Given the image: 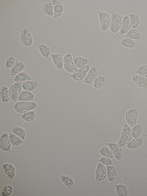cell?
I'll return each instance as SVG.
<instances>
[{
    "label": "cell",
    "mask_w": 147,
    "mask_h": 196,
    "mask_svg": "<svg viewBox=\"0 0 147 196\" xmlns=\"http://www.w3.org/2000/svg\"><path fill=\"white\" fill-rule=\"evenodd\" d=\"M37 106L36 103L34 102L20 101L13 105L14 109L20 113H24L31 111L35 109Z\"/></svg>",
    "instance_id": "cell-1"
},
{
    "label": "cell",
    "mask_w": 147,
    "mask_h": 196,
    "mask_svg": "<svg viewBox=\"0 0 147 196\" xmlns=\"http://www.w3.org/2000/svg\"><path fill=\"white\" fill-rule=\"evenodd\" d=\"M131 130L130 128L126 124L123 129L120 138L118 142V145L122 147L126 145L132 139Z\"/></svg>",
    "instance_id": "cell-2"
},
{
    "label": "cell",
    "mask_w": 147,
    "mask_h": 196,
    "mask_svg": "<svg viewBox=\"0 0 147 196\" xmlns=\"http://www.w3.org/2000/svg\"><path fill=\"white\" fill-rule=\"evenodd\" d=\"M122 19L118 14L113 12L112 13L110 23V29L111 32L115 33L120 29L122 24Z\"/></svg>",
    "instance_id": "cell-3"
},
{
    "label": "cell",
    "mask_w": 147,
    "mask_h": 196,
    "mask_svg": "<svg viewBox=\"0 0 147 196\" xmlns=\"http://www.w3.org/2000/svg\"><path fill=\"white\" fill-rule=\"evenodd\" d=\"M63 66L65 70L70 73H74L77 70L72 59V56L70 53H67L63 59Z\"/></svg>",
    "instance_id": "cell-4"
},
{
    "label": "cell",
    "mask_w": 147,
    "mask_h": 196,
    "mask_svg": "<svg viewBox=\"0 0 147 196\" xmlns=\"http://www.w3.org/2000/svg\"><path fill=\"white\" fill-rule=\"evenodd\" d=\"M101 30L105 31L107 30L110 24L111 18L107 13L99 11L98 12Z\"/></svg>",
    "instance_id": "cell-5"
},
{
    "label": "cell",
    "mask_w": 147,
    "mask_h": 196,
    "mask_svg": "<svg viewBox=\"0 0 147 196\" xmlns=\"http://www.w3.org/2000/svg\"><path fill=\"white\" fill-rule=\"evenodd\" d=\"M138 116V109L134 108L129 110L127 112L125 119L127 123L132 127L136 125Z\"/></svg>",
    "instance_id": "cell-6"
},
{
    "label": "cell",
    "mask_w": 147,
    "mask_h": 196,
    "mask_svg": "<svg viewBox=\"0 0 147 196\" xmlns=\"http://www.w3.org/2000/svg\"><path fill=\"white\" fill-rule=\"evenodd\" d=\"M89 70V67L85 66L77 70L70 76L74 79L76 80H80L84 79L88 73Z\"/></svg>",
    "instance_id": "cell-7"
},
{
    "label": "cell",
    "mask_w": 147,
    "mask_h": 196,
    "mask_svg": "<svg viewBox=\"0 0 147 196\" xmlns=\"http://www.w3.org/2000/svg\"><path fill=\"white\" fill-rule=\"evenodd\" d=\"M107 171L104 165L101 163L97 165L95 171V176L97 182L101 181L104 180L107 177Z\"/></svg>",
    "instance_id": "cell-8"
},
{
    "label": "cell",
    "mask_w": 147,
    "mask_h": 196,
    "mask_svg": "<svg viewBox=\"0 0 147 196\" xmlns=\"http://www.w3.org/2000/svg\"><path fill=\"white\" fill-rule=\"evenodd\" d=\"M9 136L6 132L3 133L1 136L0 147L3 150L6 151H11V145Z\"/></svg>",
    "instance_id": "cell-9"
},
{
    "label": "cell",
    "mask_w": 147,
    "mask_h": 196,
    "mask_svg": "<svg viewBox=\"0 0 147 196\" xmlns=\"http://www.w3.org/2000/svg\"><path fill=\"white\" fill-rule=\"evenodd\" d=\"M22 84L20 82H17L13 84L10 87V93L11 98L15 101L18 99L20 93Z\"/></svg>",
    "instance_id": "cell-10"
},
{
    "label": "cell",
    "mask_w": 147,
    "mask_h": 196,
    "mask_svg": "<svg viewBox=\"0 0 147 196\" xmlns=\"http://www.w3.org/2000/svg\"><path fill=\"white\" fill-rule=\"evenodd\" d=\"M21 39L22 43L26 46L31 47L33 43V39L28 30H23L21 33Z\"/></svg>",
    "instance_id": "cell-11"
},
{
    "label": "cell",
    "mask_w": 147,
    "mask_h": 196,
    "mask_svg": "<svg viewBox=\"0 0 147 196\" xmlns=\"http://www.w3.org/2000/svg\"><path fill=\"white\" fill-rule=\"evenodd\" d=\"M107 145L115 158L117 160H119L122 156V150L121 147L118 144L114 143H108Z\"/></svg>",
    "instance_id": "cell-12"
},
{
    "label": "cell",
    "mask_w": 147,
    "mask_h": 196,
    "mask_svg": "<svg viewBox=\"0 0 147 196\" xmlns=\"http://www.w3.org/2000/svg\"><path fill=\"white\" fill-rule=\"evenodd\" d=\"M97 75L96 69L94 67H92L89 70L86 76L83 79V82L87 84L92 83L97 78Z\"/></svg>",
    "instance_id": "cell-13"
},
{
    "label": "cell",
    "mask_w": 147,
    "mask_h": 196,
    "mask_svg": "<svg viewBox=\"0 0 147 196\" xmlns=\"http://www.w3.org/2000/svg\"><path fill=\"white\" fill-rule=\"evenodd\" d=\"M53 7L54 17L56 18L61 16L63 13L64 8L62 3L58 1H52Z\"/></svg>",
    "instance_id": "cell-14"
},
{
    "label": "cell",
    "mask_w": 147,
    "mask_h": 196,
    "mask_svg": "<svg viewBox=\"0 0 147 196\" xmlns=\"http://www.w3.org/2000/svg\"><path fill=\"white\" fill-rule=\"evenodd\" d=\"M131 27V24L129 18L127 16H125L123 18L121 26L120 28V34L126 33L130 30Z\"/></svg>",
    "instance_id": "cell-15"
},
{
    "label": "cell",
    "mask_w": 147,
    "mask_h": 196,
    "mask_svg": "<svg viewBox=\"0 0 147 196\" xmlns=\"http://www.w3.org/2000/svg\"><path fill=\"white\" fill-rule=\"evenodd\" d=\"M2 166L9 178L12 179L16 175V170L15 167L10 163H7L3 165Z\"/></svg>",
    "instance_id": "cell-16"
},
{
    "label": "cell",
    "mask_w": 147,
    "mask_h": 196,
    "mask_svg": "<svg viewBox=\"0 0 147 196\" xmlns=\"http://www.w3.org/2000/svg\"><path fill=\"white\" fill-rule=\"evenodd\" d=\"M143 140L142 136L135 138L130 141L126 145L130 149H135L140 147L142 145Z\"/></svg>",
    "instance_id": "cell-17"
},
{
    "label": "cell",
    "mask_w": 147,
    "mask_h": 196,
    "mask_svg": "<svg viewBox=\"0 0 147 196\" xmlns=\"http://www.w3.org/2000/svg\"><path fill=\"white\" fill-rule=\"evenodd\" d=\"M133 81L142 87L147 88V79L145 77L140 75H136L132 77Z\"/></svg>",
    "instance_id": "cell-18"
},
{
    "label": "cell",
    "mask_w": 147,
    "mask_h": 196,
    "mask_svg": "<svg viewBox=\"0 0 147 196\" xmlns=\"http://www.w3.org/2000/svg\"><path fill=\"white\" fill-rule=\"evenodd\" d=\"M0 95L1 100L4 103L8 102L10 99V91L5 86H2L1 89Z\"/></svg>",
    "instance_id": "cell-19"
},
{
    "label": "cell",
    "mask_w": 147,
    "mask_h": 196,
    "mask_svg": "<svg viewBox=\"0 0 147 196\" xmlns=\"http://www.w3.org/2000/svg\"><path fill=\"white\" fill-rule=\"evenodd\" d=\"M34 95L31 92L24 91L20 94L18 100L23 101H28L32 100L34 98Z\"/></svg>",
    "instance_id": "cell-20"
},
{
    "label": "cell",
    "mask_w": 147,
    "mask_h": 196,
    "mask_svg": "<svg viewBox=\"0 0 147 196\" xmlns=\"http://www.w3.org/2000/svg\"><path fill=\"white\" fill-rule=\"evenodd\" d=\"M51 57L53 62L56 67L58 69H62L63 65V60L61 56L58 54L52 53Z\"/></svg>",
    "instance_id": "cell-21"
},
{
    "label": "cell",
    "mask_w": 147,
    "mask_h": 196,
    "mask_svg": "<svg viewBox=\"0 0 147 196\" xmlns=\"http://www.w3.org/2000/svg\"><path fill=\"white\" fill-rule=\"evenodd\" d=\"M107 175L108 180L113 182L117 174V171L115 168L112 166H107Z\"/></svg>",
    "instance_id": "cell-22"
},
{
    "label": "cell",
    "mask_w": 147,
    "mask_h": 196,
    "mask_svg": "<svg viewBox=\"0 0 147 196\" xmlns=\"http://www.w3.org/2000/svg\"><path fill=\"white\" fill-rule=\"evenodd\" d=\"M26 66L20 62L15 63L12 67L11 74L13 76L20 73L25 68Z\"/></svg>",
    "instance_id": "cell-23"
},
{
    "label": "cell",
    "mask_w": 147,
    "mask_h": 196,
    "mask_svg": "<svg viewBox=\"0 0 147 196\" xmlns=\"http://www.w3.org/2000/svg\"><path fill=\"white\" fill-rule=\"evenodd\" d=\"M129 16L132 28L134 29L136 28L140 22L139 17L138 15L133 14H129Z\"/></svg>",
    "instance_id": "cell-24"
},
{
    "label": "cell",
    "mask_w": 147,
    "mask_h": 196,
    "mask_svg": "<svg viewBox=\"0 0 147 196\" xmlns=\"http://www.w3.org/2000/svg\"><path fill=\"white\" fill-rule=\"evenodd\" d=\"M73 59L75 65L78 68H81L85 66L88 61L86 58L82 57H74Z\"/></svg>",
    "instance_id": "cell-25"
},
{
    "label": "cell",
    "mask_w": 147,
    "mask_h": 196,
    "mask_svg": "<svg viewBox=\"0 0 147 196\" xmlns=\"http://www.w3.org/2000/svg\"><path fill=\"white\" fill-rule=\"evenodd\" d=\"M125 37L132 39L138 40L140 38L141 36L138 31L135 29H131L126 33Z\"/></svg>",
    "instance_id": "cell-26"
},
{
    "label": "cell",
    "mask_w": 147,
    "mask_h": 196,
    "mask_svg": "<svg viewBox=\"0 0 147 196\" xmlns=\"http://www.w3.org/2000/svg\"><path fill=\"white\" fill-rule=\"evenodd\" d=\"M36 82L27 81L22 83V86L24 90L26 91H32L35 89L37 86Z\"/></svg>",
    "instance_id": "cell-27"
},
{
    "label": "cell",
    "mask_w": 147,
    "mask_h": 196,
    "mask_svg": "<svg viewBox=\"0 0 147 196\" xmlns=\"http://www.w3.org/2000/svg\"><path fill=\"white\" fill-rule=\"evenodd\" d=\"M116 190L117 193L119 196H127V189L125 185L121 184L117 185L116 187Z\"/></svg>",
    "instance_id": "cell-28"
},
{
    "label": "cell",
    "mask_w": 147,
    "mask_h": 196,
    "mask_svg": "<svg viewBox=\"0 0 147 196\" xmlns=\"http://www.w3.org/2000/svg\"><path fill=\"white\" fill-rule=\"evenodd\" d=\"M9 137L11 144L13 145H18L23 143L22 139L13 133L9 134Z\"/></svg>",
    "instance_id": "cell-29"
},
{
    "label": "cell",
    "mask_w": 147,
    "mask_h": 196,
    "mask_svg": "<svg viewBox=\"0 0 147 196\" xmlns=\"http://www.w3.org/2000/svg\"><path fill=\"white\" fill-rule=\"evenodd\" d=\"M121 43L122 46L129 48H133L135 45L134 41L132 39L127 38L123 39L121 41Z\"/></svg>",
    "instance_id": "cell-30"
},
{
    "label": "cell",
    "mask_w": 147,
    "mask_h": 196,
    "mask_svg": "<svg viewBox=\"0 0 147 196\" xmlns=\"http://www.w3.org/2000/svg\"><path fill=\"white\" fill-rule=\"evenodd\" d=\"M38 49L41 55L45 58H48L50 54L49 48L44 45H40L38 47Z\"/></svg>",
    "instance_id": "cell-31"
},
{
    "label": "cell",
    "mask_w": 147,
    "mask_h": 196,
    "mask_svg": "<svg viewBox=\"0 0 147 196\" xmlns=\"http://www.w3.org/2000/svg\"><path fill=\"white\" fill-rule=\"evenodd\" d=\"M61 179L63 183L69 188H71L73 185L74 181L71 177L63 175L61 176Z\"/></svg>",
    "instance_id": "cell-32"
},
{
    "label": "cell",
    "mask_w": 147,
    "mask_h": 196,
    "mask_svg": "<svg viewBox=\"0 0 147 196\" xmlns=\"http://www.w3.org/2000/svg\"><path fill=\"white\" fill-rule=\"evenodd\" d=\"M142 132L141 126L139 124L136 125L132 128L131 130L132 136L134 138H136L140 136Z\"/></svg>",
    "instance_id": "cell-33"
},
{
    "label": "cell",
    "mask_w": 147,
    "mask_h": 196,
    "mask_svg": "<svg viewBox=\"0 0 147 196\" xmlns=\"http://www.w3.org/2000/svg\"><path fill=\"white\" fill-rule=\"evenodd\" d=\"M12 131L13 132L22 139H24L26 133L24 130L19 127H16L13 128Z\"/></svg>",
    "instance_id": "cell-34"
},
{
    "label": "cell",
    "mask_w": 147,
    "mask_h": 196,
    "mask_svg": "<svg viewBox=\"0 0 147 196\" xmlns=\"http://www.w3.org/2000/svg\"><path fill=\"white\" fill-rule=\"evenodd\" d=\"M30 78L26 73L24 72L17 74L14 78V80L17 82H22L30 80Z\"/></svg>",
    "instance_id": "cell-35"
},
{
    "label": "cell",
    "mask_w": 147,
    "mask_h": 196,
    "mask_svg": "<svg viewBox=\"0 0 147 196\" xmlns=\"http://www.w3.org/2000/svg\"><path fill=\"white\" fill-rule=\"evenodd\" d=\"M100 153L104 157L112 158L113 155L110 149L107 147H103L101 148L99 150Z\"/></svg>",
    "instance_id": "cell-36"
},
{
    "label": "cell",
    "mask_w": 147,
    "mask_h": 196,
    "mask_svg": "<svg viewBox=\"0 0 147 196\" xmlns=\"http://www.w3.org/2000/svg\"><path fill=\"white\" fill-rule=\"evenodd\" d=\"M106 78L102 76L97 77L93 82L94 87L98 88L101 87L104 84Z\"/></svg>",
    "instance_id": "cell-37"
},
{
    "label": "cell",
    "mask_w": 147,
    "mask_h": 196,
    "mask_svg": "<svg viewBox=\"0 0 147 196\" xmlns=\"http://www.w3.org/2000/svg\"><path fill=\"white\" fill-rule=\"evenodd\" d=\"M45 13L47 15L52 16L54 14L53 6L52 3H49L45 4L43 7Z\"/></svg>",
    "instance_id": "cell-38"
},
{
    "label": "cell",
    "mask_w": 147,
    "mask_h": 196,
    "mask_svg": "<svg viewBox=\"0 0 147 196\" xmlns=\"http://www.w3.org/2000/svg\"><path fill=\"white\" fill-rule=\"evenodd\" d=\"M135 73L147 78V65L140 66L135 71Z\"/></svg>",
    "instance_id": "cell-39"
},
{
    "label": "cell",
    "mask_w": 147,
    "mask_h": 196,
    "mask_svg": "<svg viewBox=\"0 0 147 196\" xmlns=\"http://www.w3.org/2000/svg\"><path fill=\"white\" fill-rule=\"evenodd\" d=\"M35 116V112L32 111L24 113L22 114V117L24 120L29 121L33 120Z\"/></svg>",
    "instance_id": "cell-40"
},
{
    "label": "cell",
    "mask_w": 147,
    "mask_h": 196,
    "mask_svg": "<svg viewBox=\"0 0 147 196\" xmlns=\"http://www.w3.org/2000/svg\"><path fill=\"white\" fill-rule=\"evenodd\" d=\"M13 191L12 187L10 185H6L4 187L2 190V194L3 196H9Z\"/></svg>",
    "instance_id": "cell-41"
},
{
    "label": "cell",
    "mask_w": 147,
    "mask_h": 196,
    "mask_svg": "<svg viewBox=\"0 0 147 196\" xmlns=\"http://www.w3.org/2000/svg\"><path fill=\"white\" fill-rule=\"evenodd\" d=\"M98 162L107 166L112 165L113 164L112 161L110 158L104 157H101L98 160Z\"/></svg>",
    "instance_id": "cell-42"
},
{
    "label": "cell",
    "mask_w": 147,
    "mask_h": 196,
    "mask_svg": "<svg viewBox=\"0 0 147 196\" xmlns=\"http://www.w3.org/2000/svg\"><path fill=\"white\" fill-rule=\"evenodd\" d=\"M15 60L13 57L9 58L7 60L6 62V67L7 68H9L12 67L15 64Z\"/></svg>",
    "instance_id": "cell-43"
}]
</instances>
